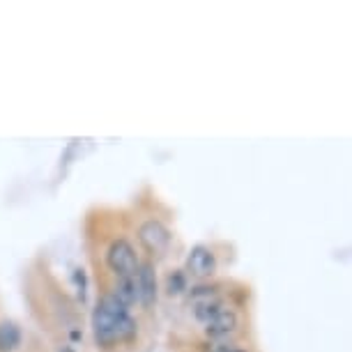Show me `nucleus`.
Segmentation results:
<instances>
[{"label": "nucleus", "instance_id": "1", "mask_svg": "<svg viewBox=\"0 0 352 352\" xmlns=\"http://www.w3.org/2000/svg\"><path fill=\"white\" fill-rule=\"evenodd\" d=\"M92 329L99 343L116 345L136 334V322L116 297L104 295L92 311Z\"/></svg>", "mask_w": 352, "mask_h": 352}, {"label": "nucleus", "instance_id": "2", "mask_svg": "<svg viewBox=\"0 0 352 352\" xmlns=\"http://www.w3.org/2000/svg\"><path fill=\"white\" fill-rule=\"evenodd\" d=\"M106 263H109L111 272L116 274L118 278H127V276H134L136 270H138V258H136V251L134 247L127 242V240H116L106 251Z\"/></svg>", "mask_w": 352, "mask_h": 352}, {"label": "nucleus", "instance_id": "3", "mask_svg": "<svg viewBox=\"0 0 352 352\" xmlns=\"http://www.w3.org/2000/svg\"><path fill=\"white\" fill-rule=\"evenodd\" d=\"M138 240H141L143 249L152 256H164L170 247V230L166 228L157 219H148L138 228Z\"/></svg>", "mask_w": 352, "mask_h": 352}, {"label": "nucleus", "instance_id": "4", "mask_svg": "<svg viewBox=\"0 0 352 352\" xmlns=\"http://www.w3.org/2000/svg\"><path fill=\"white\" fill-rule=\"evenodd\" d=\"M191 311H194V316L201 320L203 324L210 320L212 316L219 314V311L223 309V302L221 297L217 295L214 288H208V285H198V288L191 290Z\"/></svg>", "mask_w": 352, "mask_h": 352}, {"label": "nucleus", "instance_id": "5", "mask_svg": "<svg viewBox=\"0 0 352 352\" xmlns=\"http://www.w3.org/2000/svg\"><path fill=\"white\" fill-rule=\"evenodd\" d=\"M217 272V256L214 251L198 244L187 256V274L194 278H210Z\"/></svg>", "mask_w": 352, "mask_h": 352}, {"label": "nucleus", "instance_id": "6", "mask_svg": "<svg viewBox=\"0 0 352 352\" xmlns=\"http://www.w3.org/2000/svg\"><path fill=\"white\" fill-rule=\"evenodd\" d=\"M134 281H136L138 302H141L143 307H152V304L157 302V272H155V267H152L150 263L138 265Z\"/></svg>", "mask_w": 352, "mask_h": 352}, {"label": "nucleus", "instance_id": "7", "mask_svg": "<svg viewBox=\"0 0 352 352\" xmlns=\"http://www.w3.org/2000/svg\"><path fill=\"white\" fill-rule=\"evenodd\" d=\"M235 329H237V316H235V311H230L226 307L205 322V331H208L210 338H226Z\"/></svg>", "mask_w": 352, "mask_h": 352}, {"label": "nucleus", "instance_id": "8", "mask_svg": "<svg viewBox=\"0 0 352 352\" xmlns=\"http://www.w3.org/2000/svg\"><path fill=\"white\" fill-rule=\"evenodd\" d=\"M21 345V329L16 322L3 320L0 322V352H14Z\"/></svg>", "mask_w": 352, "mask_h": 352}, {"label": "nucleus", "instance_id": "9", "mask_svg": "<svg viewBox=\"0 0 352 352\" xmlns=\"http://www.w3.org/2000/svg\"><path fill=\"white\" fill-rule=\"evenodd\" d=\"M113 297H116L118 302L122 304L124 309H129L131 304L138 302V295H136V281L134 276H127V278H120L116 285V292H113Z\"/></svg>", "mask_w": 352, "mask_h": 352}, {"label": "nucleus", "instance_id": "10", "mask_svg": "<svg viewBox=\"0 0 352 352\" xmlns=\"http://www.w3.org/2000/svg\"><path fill=\"white\" fill-rule=\"evenodd\" d=\"M187 288V276L182 274V272H173L168 276V281H166V290H168V295H180V292Z\"/></svg>", "mask_w": 352, "mask_h": 352}, {"label": "nucleus", "instance_id": "11", "mask_svg": "<svg viewBox=\"0 0 352 352\" xmlns=\"http://www.w3.org/2000/svg\"><path fill=\"white\" fill-rule=\"evenodd\" d=\"M214 352H247V350H240V348H230V345H219Z\"/></svg>", "mask_w": 352, "mask_h": 352}, {"label": "nucleus", "instance_id": "12", "mask_svg": "<svg viewBox=\"0 0 352 352\" xmlns=\"http://www.w3.org/2000/svg\"><path fill=\"white\" fill-rule=\"evenodd\" d=\"M60 352H74V350H72V348H63Z\"/></svg>", "mask_w": 352, "mask_h": 352}]
</instances>
